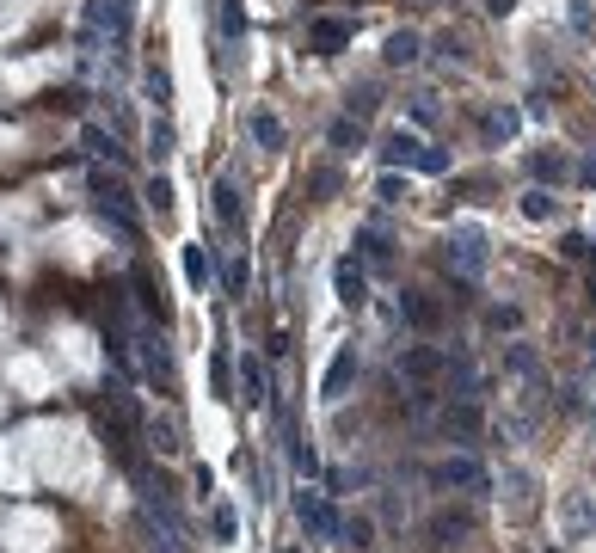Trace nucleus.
<instances>
[{
	"label": "nucleus",
	"mask_w": 596,
	"mask_h": 553,
	"mask_svg": "<svg viewBox=\"0 0 596 553\" xmlns=\"http://www.w3.org/2000/svg\"><path fill=\"white\" fill-rule=\"evenodd\" d=\"M430 485H467V492H486V467L474 455H449L430 467Z\"/></svg>",
	"instance_id": "nucleus-2"
},
{
	"label": "nucleus",
	"mask_w": 596,
	"mask_h": 553,
	"mask_svg": "<svg viewBox=\"0 0 596 553\" xmlns=\"http://www.w3.org/2000/svg\"><path fill=\"white\" fill-rule=\"evenodd\" d=\"M141 197H148V209L173 215V185H167V178H148V185H141Z\"/></svg>",
	"instance_id": "nucleus-24"
},
{
	"label": "nucleus",
	"mask_w": 596,
	"mask_h": 553,
	"mask_svg": "<svg viewBox=\"0 0 596 553\" xmlns=\"http://www.w3.org/2000/svg\"><path fill=\"white\" fill-rule=\"evenodd\" d=\"M240 400H252V406H265V400H271V376H265V363H258V357H240Z\"/></svg>",
	"instance_id": "nucleus-9"
},
{
	"label": "nucleus",
	"mask_w": 596,
	"mask_h": 553,
	"mask_svg": "<svg viewBox=\"0 0 596 553\" xmlns=\"http://www.w3.org/2000/svg\"><path fill=\"white\" fill-rule=\"evenodd\" d=\"M283 443H289V461H295V474H302V480H314V474H320V455L308 449V443H302V437H295L289 424H283Z\"/></svg>",
	"instance_id": "nucleus-13"
},
{
	"label": "nucleus",
	"mask_w": 596,
	"mask_h": 553,
	"mask_svg": "<svg viewBox=\"0 0 596 553\" xmlns=\"http://www.w3.org/2000/svg\"><path fill=\"white\" fill-rule=\"evenodd\" d=\"M221 32H228V37L246 32V6H240V0H221Z\"/></svg>",
	"instance_id": "nucleus-30"
},
{
	"label": "nucleus",
	"mask_w": 596,
	"mask_h": 553,
	"mask_svg": "<svg viewBox=\"0 0 596 553\" xmlns=\"http://www.w3.org/2000/svg\"><path fill=\"white\" fill-rule=\"evenodd\" d=\"M523 215H528V222H554V191H547V185L523 191Z\"/></svg>",
	"instance_id": "nucleus-17"
},
{
	"label": "nucleus",
	"mask_w": 596,
	"mask_h": 553,
	"mask_svg": "<svg viewBox=\"0 0 596 553\" xmlns=\"http://www.w3.org/2000/svg\"><path fill=\"white\" fill-rule=\"evenodd\" d=\"M510 369H517V376H528V369H535V350L517 345V350H510Z\"/></svg>",
	"instance_id": "nucleus-38"
},
{
	"label": "nucleus",
	"mask_w": 596,
	"mask_h": 553,
	"mask_svg": "<svg viewBox=\"0 0 596 553\" xmlns=\"http://www.w3.org/2000/svg\"><path fill=\"white\" fill-rule=\"evenodd\" d=\"M467 529H474V517H456V511H443V517L430 522V535H437V541H461Z\"/></svg>",
	"instance_id": "nucleus-21"
},
{
	"label": "nucleus",
	"mask_w": 596,
	"mask_h": 553,
	"mask_svg": "<svg viewBox=\"0 0 596 553\" xmlns=\"http://www.w3.org/2000/svg\"><path fill=\"white\" fill-rule=\"evenodd\" d=\"M375 197H382V204H400V197H406V178H400V173H382Z\"/></svg>",
	"instance_id": "nucleus-32"
},
{
	"label": "nucleus",
	"mask_w": 596,
	"mask_h": 553,
	"mask_svg": "<svg viewBox=\"0 0 596 553\" xmlns=\"http://www.w3.org/2000/svg\"><path fill=\"white\" fill-rule=\"evenodd\" d=\"M560 252H565V258H584L591 240H584V234H560Z\"/></svg>",
	"instance_id": "nucleus-37"
},
{
	"label": "nucleus",
	"mask_w": 596,
	"mask_h": 553,
	"mask_svg": "<svg viewBox=\"0 0 596 553\" xmlns=\"http://www.w3.org/2000/svg\"><path fill=\"white\" fill-rule=\"evenodd\" d=\"M185 283H191V289L210 283V258H203V246H185Z\"/></svg>",
	"instance_id": "nucleus-22"
},
{
	"label": "nucleus",
	"mask_w": 596,
	"mask_h": 553,
	"mask_svg": "<svg viewBox=\"0 0 596 553\" xmlns=\"http://www.w3.org/2000/svg\"><path fill=\"white\" fill-rule=\"evenodd\" d=\"M326 136H332V148H345V154H351V148H363V117H339Z\"/></svg>",
	"instance_id": "nucleus-19"
},
{
	"label": "nucleus",
	"mask_w": 596,
	"mask_h": 553,
	"mask_svg": "<svg viewBox=\"0 0 596 553\" xmlns=\"http://www.w3.org/2000/svg\"><path fill=\"white\" fill-rule=\"evenodd\" d=\"M332 283H339V302H345V308H363V302H369V276H363L357 258H339V265H332Z\"/></svg>",
	"instance_id": "nucleus-4"
},
{
	"label": "nucleus",
	"mask_w": 596,
	"mask_h": 553,
	"mask_svg": "<svg viewBox=\"0 0 596 553\" xmlns=\"http://www.w3.org/2000/svg\"><path fill=\"white\" fill-rule=\"evenodd\" d=\"M215 215H221V222H240V191H234L228 178L215 185Z\"/></svg>",
	"instance_id": "nucleus-25"
},
{
	"label": "nucleus",
	"mask_w": 596,
	"mask_h": 553,
	"mask_svg": "<svg viewBox=\"0 0 596 553\" xmlns=\"http://www.w3.org/2000/svg\"><path fill=\"white\" fill-rule=\"evenodd\" d=\"M339 535H345V548H357V553L375 548V522H369V517H345V522H339Z\"/></svg>",
	"instance_id": "nucleus-15"
},
{
	"label": "nucleus",
	"mask_w": 596,
	"mask_h": 553,
	"mask_svg": "<svg viewBox=\"0 0 596 553\" xmlns=\"http://www.w3.org/2000/svg\"><path fill=\"white\" fill-rule=\"evenodd\" d=\"M572 25H578V32H596V13H591V0H572Z\"/></svg>",
	"instance_id": "nucleus-36"
},
{
	"label": "nucleus",
	"mask_w": 596,
	"mask_h": 553,
	"mask_svg": "<svg viewBox=\"0 0 596 553\" xmlns=\"http://www.w3.org/2000/svg\"><path fill=\"white\" fill-rule=\"evenodd\" d=\"M412 123H424V130L437 123V93H419V99H412Z\"/></svg>",
	"instance_id": "nucleus-33"
},
{
	"label": "nucleus",
	"mask_w": 596,
	"mask_h": 553,
	"mask_svg": "<svg viewBox=\"0 0 596 553\" xmlns=\"http://www.w3.org/2000/svg\"><path fill=\"white\" fill-rule=\"evenodd\" d=\"M148 443H154L160 455H178V449H185V443H178V424H160V418H148Z\"/></svg>",
	"instance_id": "nucleus-20"
},
{
	"label": "nucleus",
	"mask_w": 596,
	"mask_h": 553,
	"mask_svg": "<svg viewBox=\"0 0 596 553\" xmlns=\"http://www.w3.org/2000/svg\"><path fill=\"white\" fill-rule=\"evenodd\" d=\"M578 178H584V185H596V148L584 154V167H578Z\"/></svg>",
	"instance_id": "nucleus-39"
},
{
	"label": "nucleus",
	"mask_w": 596,
	"mask_h": 553,
	"mask_svg": "<svg viewBox=\"0 0 596 553\" xmlns=\"http://www.w3.org/2000/svg\"><path fill=\"white\" fill-rule=\"evenodd\" d=\"M517 320H523V313H517V308H492V313H486V326H492V332H510Z\"/></svg>",
	"instance_id": "nucleus-35"
},
{
	"label": "nucleus",
	"mask_w": 596,
	"mask_h": 553,
	"mask_svg": "<svg viewBox=\"0 0 596 553\" xmlns=\"http://www.w3.org/2000/svg\"><path fill=\"white\" fill-rule=\"evenodd\" d=\"M443 424H449V437H480V406H474V400H461V406H449Z\"/></svg>",
	"instance_id": "nucleus-14"
},
{
	"label": "nucleus",
	"mask_w": 596,
	"mask_h": 553,
	"mask_svg": "<svg viewBox=\"0 0 596 553\" xmlns=\"http://www.w3.org/2000/svg\"><path fill=\"white\" fill-rule=\"evenodd\" d=\"M295 517H302V529H314V535H339V522H345L326 504V492H308V485L295 492Z\"/></svg>",
	"instance_id": "nucleus-3"
},
{
	"label": "nucleus",
	"mask_w": 596,
	"mask_h": 553,
	"mask_svg": "<svg viewBox=\"0 0 596 553\" xmlns=\"http://www.w3.org/2000/svg\"><path fill=\"white\" fill-rule=\"evenodd\" d=\"M246 130H252V141H258L265 154H277V148H283V117H277V111H252Z\"/></svg>",
	"instance_id": "nucleus-10"
},
{
	"label": "nucleus",
	"mask_w": 596,
	"mask_h": 553,
	"mask_svg": "<svg viewBox=\"0 0 596 553\" xmlns=\"http://www.w3.org/2000/svg\"><path fill=\"white\" fill-rule=\"evenodd\" d=\"M351 37H357L351 19H314V25H308V43H314L320 56H339V50H345Z\"/></svg>",
	"instance_id": "nucleus-5"
},
{
	"label": "nucleus",
	"mask_w": 596,
	"mask_h": 553,
	"mask_svg": "<svg viewBox=\"0 0 596 553\" xmlns=\"http://www.w3.org/2000/svg\"><path fill=\"white\" fill-rule=\"evenodd\" d=\"M357 246L369 252V265H387V258H393V246H387V234H375V228H363V234H357Z\"/></svg>",
	"instance_id": "nucleus-23"
},
{
	"label": "nucleus",
	"mask_w": 596,
	"mask_h": 553,
	"mask_svg": "<svg viewBox=\"0 0 596 553\" xmlns=\"http://www.w3.org/2000/svg\"><path fill=\"white\" fill-rule=\"evenodd\" d=\"M591 363H596V345H591Z\"/></svg>",
	"instance_id": "nucleus-41"
},
{
	"label": "nucleus",
	"mask_w": 596,
	"mask_h": 553,
	"mask_svg": "<svg viewBox=\"0 0 596 553\" xmlns=\"http://www.w3.org/2000/svg\"><path fill=\"white\" fill-rule=\"evenodd\" d=\"M173 148H178L173 123H167V117H154V123H148V154H154V160H167V154H173Z\"/></svg>",
	"instance_id": "nucleus-16"
},
{
	"label": "nucleus",
	"mask_w": 596,
	"mask_h": 553,
	"mask_svg": "<svg viewBox=\"0 0 596 553\" xmlns=\"http://www.w3.org/2000/svg\"><path fill=\"white\" fill-rule=\"evenodd\" d=\"M400 313H406V320H412V326H419V332H430V326H437V320H443V308H437V302H430V295H400Z\"/></svg>",
	"instance_id": "nucleus-12"
},
{
	"label": "nucleus",
	"mask_w": 596,
	"mask_h": 553,
	"mask_svg": "<svg viewBox=\"0 0 596 553\" xmlns=\"http://www.w3.org/2000/svg\"><path fill=\"white\" fill-rule=\"evenodd\" d=\"M400 369H406L412 381H430L437 369H443V350H430V345H412L406 357H400Z\"/></svg>",
	"instance_id": "nucleus-11"
},
{
	"label": "nucleus",
	"mask_w": 596,
	"mask_h": 553,
	"mask_svg": "<svg viewBox=\"0 0 596 553\" xmlns=\"http://www.w3.org/2000/svg\"><path fill=\"white\" fill-rule=\"evenodd\" d=\"M419 154H424V141L412 136V130H393V136L382 141V160H387V173H400V167H419Z\"/></svg>",
	"instance_id": "nucleus-6"
},
{
	"label": "nucleus",
	"mask_w": 596,
	"mask_h": 553,
	"mask_svg": "<svg viewBox=\"0 0 596 553\" xmlns=\"http://www.w3.org/2000/svg\"><path fill=\"white\" fill-rule=\"evenodd\" d=\"M419 173H449V154H443V148H430V141H424V154H419Z\"/></svg>",
	"instance_id": "nucleus-31"
},
{
	"label": "nucleus",
	"mask_w": 596,
	"mask_h": 553,
	"mask_svg": "<svg viewBox=\"0 0 596 553\" xmlns=\"http://www.w3.org/2000/svg\"><path fill=\"white\" fill-rule=\"evenodd\" d=\"M486 136L492 141H510V136H517V111H492V117H486Z\"/></svg>",
	"instance_id": "nucleus-27"
},
{
	"label": "nucleus",
	"mask_w": 596,
	"mask_h": 553,
	"mask_svg": "<svg viewBox=\"0 0 596 553\" xmlns=\"http://www.w3.org/2000/svg\"><path fill=\"white\" fill-rule=\"evenodd\" d=\"M351 376H357V345H345L339 357H332V369H326V381H320V394L339 406V400H345V387H351Z\"/></svg>",
	"instance_id": "nucleus-7"
},
{
	"label": "nucleus",
	"mask_w": 596,
	"mask_h": 553,
	"mask_svg": "<svg viewBox=\"0 0 596 553\" xmlns=\"http://www.w3.org/2000/svg\"><path fill=\"white\" fill-rule=\"evenodd\" d=\"M486 13H492V19H504V13H517V0H486Z\"/></svg>",
	"instance_id": "nucleus-40"
},
{
	"label": "nucleus",
	"mask_w": 596,
	"mask_h": 553,
	"mask_svg": "<svg viewBox=\"0 0 596 553\" xmlns=\"http://www.w3.org/2000/svg\"><path fill=\"white\" fill-rule=\"evenodd\" d=\"M419 56H424V37L419 32H393V37H387V50H382L387 68H412Z\"/></svg>",
	"instance_id": "nucleus-8"
},
{
	"label": "nucleus",
	"mask_w": 596,
	"mask_h": 553,
	"mask_svg": "<svg viewBox=\"0 0 596 553\" xmlns=\"http://www.w3.org/2000/svg\"><path fill=\"white\" fill-rule=\"evenodd\" d=\"M492 265V246H486V228H474V222H461V228H449V271L456 276H486Z\"/></svg>",
	"instance_id": "nucleus-1"
},
{
	"label": "nucleus",
	"mask_w": 596,
	"mask_h": 553,
	"mask_svg": "<svg viewBox=\"0 0 596 553\" xmlns=\"http://www.w3.org/2000/svg\"><path fill=\"white\" fill-rule=\"evenodd\" d=\"M80 136H86V148H93V154H105V160H117V154H123V148H117V141H111L105 130H99V123H86Z\"/></svg>",
	"instance_id": "nucleus-28"
},
{
	"label": "nucleus",
	"mask_w": 596,
	"mask_h": 553,
	"mask_svg": "<svg viewBox=\"0 0 596 553\" xmlns=\"http://www.w3.org/2000/svg\"><path fill=\"white\" fill-rule=\"evenodd\" d=\"M528 173L541 178V185H547V178L560 185V178H565V160H560V154H535V160H528Z\"/></svg>",
	"instance_id": "nucleus-26"
},
{
	"label": "nucleus",
	"mask_w": 596,
	"mask_h": 553,
	"mask_svg": "<svg viewBox=\"0 0 596 553\" xmlns=\"http://www.w3.org/2000/svg\"><path fill=\"white\" fill-rule=\"evenodd\" d=\"M221 283H228V295H246V258H240V252L221 265Z\"/></svg>",
	"instance_id": "nucleus-29"
},
{
	"label": "nucleus",
	"mask_w": 596,
	"mask_h": 553,
	"mask_svg": "<svg viewBox=\"0 0 596 553\" xmlns=\"http://www.w3.org/2000/svg\"><path fill=\"white\" fill-rule=\"evenodd\" d=\"M210 535L221 541V548H228V541L240 535V517H234V504H215V511H210Z\"/></svg>",
	"instance_id": "nucleus-18"
},
{
	"label": "nucleus",
	"mask_w": 596,
	"mask_h": 553,
	"mask_svg": "<svg viewBox=\"0 0 596 553\" xmlns=\"http://www.w3.org/2000/svg\"><path fill=\"white\" fill-rule=\"evenodd\" d=\"M148 99H160V104L173 99V80H167L160 68H148Z\"/></svg>",
	"instance_id": "nucleus-34"
}]
</instances>
